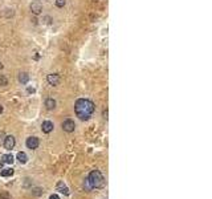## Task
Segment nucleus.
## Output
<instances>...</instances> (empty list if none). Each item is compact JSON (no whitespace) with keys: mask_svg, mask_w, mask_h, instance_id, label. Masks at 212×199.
<instances>
[{"mask_svg":"<svg viewBox=\"0 0 212 199\" xmlns=\"http://www.w3.org/2000/svg\"><path fill=\"white\" fill-rule=\"evenodd\" d=\"M95 110V106L93 104V101L87 98H78L74 104V112L77 114V117L82 121H87L93 116Z\"/></svg>","mask_w":212,"mask_h":199,"instance_id":"obj_1","label":"nucleus"},{"mask_svg":"<svg viewBox=\"0 0 212 199\" xmlns=\"http://www.w3.org/2000/svg\"><path fill=\"white\" fill-rule=\"evenodd\" d=\"M86 183L89 189H101L105 184V178L100 170H93V171H90L89 177L86 179Z\"/></svg>","mask_w":212,"mask_h":199,"instance_id":"obj_2","label":"nucleus"},{"mask_svg":"<svg viewBox=\"0 0 212 199\" xmlns=\"http://www.w3.org/2000/svg\"><path fill=\"white\" fill-rule=\"evenodd\" d=\"M63 130L64 132H66V133H73L74 132V129H76V124H74V121L73 119H70V118H66V119H64V122H63Z\"/></svg>","mask_w":212,"mask_h":199,"instance_id":"obj_3","label":"nucleus"},{"mask_svg":"<svg viewBox=\"0 0 212 199\" xmlns=\"http://www.w3.org/2000/svg\"><path fill=\"white\" fill-rule=\"evenodd\" d=\"M25 145H27L28 149L35 150V149H37V147H39L40 141H39L37 137H29V138H27V141H25Z\"/></svg>","mask_w":212,"mask_h":199,"instance_id":"obj_4","label":"nucleus"},{"mask_svg":"<svg viewBox=\"0 0 212 199\" xmlns=\"http://www.w3.org/2000/svg\"><path fill=\"white\" fill-rule=\"evenodd\" d=\"M53 129H55V125H53L52 121H44L41 124V132L45 133V134H49V133H52Z\"/></svg>","mask_w":212,"mask_h":199,"instance_id":"obj_5","label":"nucleus"},{"mask_svg":"<svg viewBox=\"0 0 212 199\" xmlns=\"http://www.w3.org/2000/svg\"><path fill=\"white\" fill-rule=\"evenodd\" d=\"M47 81H48V84L52 85V86H57V85L60 84V76L56 75V73H50V75H48Z\"/></svg>","mask_w":212,"mask_h":199,"instance_id":"obj_6","label":"nucleus"},{"mask_svg":"<svg viewBox=\"0 0 212 199\" xmlns=\"http://www.w3.org/2000/svg\"><path fill=\"white\" fill-rule=\"evenodd\" d=\"M15 143H16V141H15L13 135H7V137L4 138V147L7 150H12L13 147H15Z\"/></svg>","mask_w":212,"mask_h":199,"instance_id":"obj_7","label":"nucleus"},{"mask_svg":"<svg viewBox=\"0 0 212 199\" xmlns=\"http://www.w3.org/2000/svg\"><path fill=\"white\" fill-rule=\"evenodd\" d=\"M31 11H32L33 15H40L42 12V4L40 1H33L31 4Z\"/></svg>","mask_w":212,"mask_h":199,"instance_id":"obj_8","label":"nucleus"},{"mask_svg":"<svg viewBox=\"0 0 212 199\" xmlns=\"http://www.w3.org/2000/svg\"><path fill=\"white\" fill-rule=\"evenodd\" d=\"M56 189H57V191H60L61 194H64V195H69V189H68V186L64 183L63 181L58 182L57 186H56Z\"/></svg>","mask_w":212,"mask_h":199,"instance_id":"obj_9","label":"nucleus"},{"mask_svg":"<svg viewBox=\"0 0 212 199\" xmlns=\"http://www.w3.org/2000/svg\"><path fill=\"white\" fill-rule=\"evenodd\" d=\"M56 105H57V102H56L55 98H47L45 100V108H47L48 110H53L56 108Z\"/></svg>","mask_w":212,"mask_h":199,"instance_id":"obj_10","label":"nucleus"},{"mask_svg":"<svg viewBox=\"0 0 212 199\" xmlns=\"http://www.w3.org/2000/svg\"><path fill=\"white\" fill-rule=\"evenodd\" d=\"M28 81H29V75H28L27 72H21L19 73V82L23 85L28 84Z\"/></svg>","mask_w":212,"mask_h":199,"instance_id":"obj_11","label":"nucleus"},{"mask_svg":"<svg viewBox=\"0 0 212 199\" xmlns=\"http://www.w3.org/2000/svg\"><path fill=\"white\" fill-rule=\"evenodd\" d=\"M13 161H15V158H13L12 154H4L1 157V162L3 163H8V165H12Z\"/></svg>","mask_w":212,"mask_h":199,"instance_id":"obj_12","label":"nucleus"},{"mask_svg":"<svg viewBox=\"0 0 212 199\" xmlns=\"http://www.w3.org/2000/svg\"><path fill=\"white\" fill-rule=\"evenodd\" d=\"M0 175H1V177H4V178L12 177V175H13V170L9 169V167H7V169H0Z\"/></svg>","mask_w":212,"mask_h":199,"instance_id":"obj_13","label":"nucleus"},{"mask_svg":"<svg viewBox=\"0 0 212 199\" xmlns=\"http://www.w3.org/2000/svg\"><path fill=\"white\" fill-rule=\"evenodd\" d=\"M17 161L20 162L21 165H24V163H27V161H28V157H27V154H25L24 151H20V153H17Z\"/></svg>","mask_w":212,"mask_h":199,"instance_id":"obj_14","label":"nucleus"},{"mask_svg":"<svg viewBox=\"0 0 212 199\" xmlns=\"http://www.w3.org/2000/svg\"><path fill=\"white\" fill-rule=\"evenodd\" d=\"M0 199H11V194L8 191H1L0 192Z\"/></svg>","mask_w":212,"mask_h":199,"instance_id":"obj_15","label":"nucleus"},{"mask_svg":"<svg viewBox=\"0 0 212 199\" xmlns=\"http://www.w3.org/2000/svg\"><path fill=\"white\" fill-rule=\"evenodd\" d=\"M52 18H50V16H44V18H42V23H44V24H47V25H49V24H52Z\"/></svg>","mask_w":212,"mask_h":199,"instance_id":"obj_16","label":"nucleus"},{"mask_svg":"<svg viewBox=\"0 0 212 199\" xmlns=\"http://www.w3.org/2000/svg\"><path fill=\"white\" fill-rule=\"evenodd\" d=\"M65 4H66V0H56V5L58 8H64Z\"/></svg>","mask_w":212,"mask_h":199,"instance_id":"obj_17","label":"nucleus"},{"mask_svg":"<svg viewBox=\"0 0 212 199\" xmlns=\"http://www.w3.org/2000/svg\"><path fill=\"white\" fill-rule=\"evenodd\" d=\"M7 84H8V80H7V77H4L3 75H0V85H1V86H5Z\"/></svg>","mask_w":212,"mask_h":199,"instance_id":"obj_18","label":"nucleus"},{"mask_svg":"<svg viewBox=\"0 0 212 199\" xmlns=\"http://www.w3.org/2000/svg\"><path fill=\"white\" fill-rule=\"evenodd\" d=\"M27 92H28V93H35V92H36V89H35V88H31V86H28Z\"/></svg>","mask_w":212,"mask_h":199,"instance_id":"obj_19","label":"nucleus"},{"mask_svg":"<svg viewBox=\"0 0 212 199\" xmlns=\"http://www.w3.org/2000/svg\"><path fill=\"white\" fill-rule=\"evenodd\" d=\"M33 194H35V195H40L41 194V190L40 189H35V190H33Z\"/></svg>","mask_w":212,"mask_h":199,"instance_id":"obj_20","label":"nucleus"},{"mask_svg":"<svg viewBox=\"0 0 212 199\" xmlns=\"http://www.w3.org/2000/svg\"><path fill=\"white\" fill-rule=\"evenodd\" d=\"M49 199H60V197H58L57 194H52V195L49 197Z\"/></svg>","mask_w":212,"mask_h":199,"instance_id":"obj_21","label":"nucleus"},{"mask_svg":"<svg viewBox=\"0 0 212 199\" xmlns=\"http://www.w3.org/2000/svg\"><path fill=\"white\" fill-rule=\"evenodd\" d=\"M102 116H103V118H105V119H107V109H106V110H103Z\"/></svg>","mask_w":212,"mask_h":199,"instance_id":"obj_22","label":"nucleus"},{"mask_svg":"<svg viewBox=\"0 0 212 199\" xmlns=\"http://www.w3.org/2000/svg\"><path fill=\"white\" fill-rule=\"evenodd\" d=\"M3 110H4V108H3V105H0V114L3 113Z\"/></svg>","mask_w":212,"mask_h":199,"instance_id":"obj_23","label":"nucleus"},{"mask_svg":"<svg viewBox=\"0 0 212 199\" xmlns=\"http://www.w3.org/2000/svg\"><path fill=\"white\" fill-rule=\"evenodd\" d=\"M1 68H3V64H1V62H0V69H1Z\"/></svg>","mask_w":212,"mask_h":199,"instance_id":"obj_24","label":"nucleus"}]
</instances>
